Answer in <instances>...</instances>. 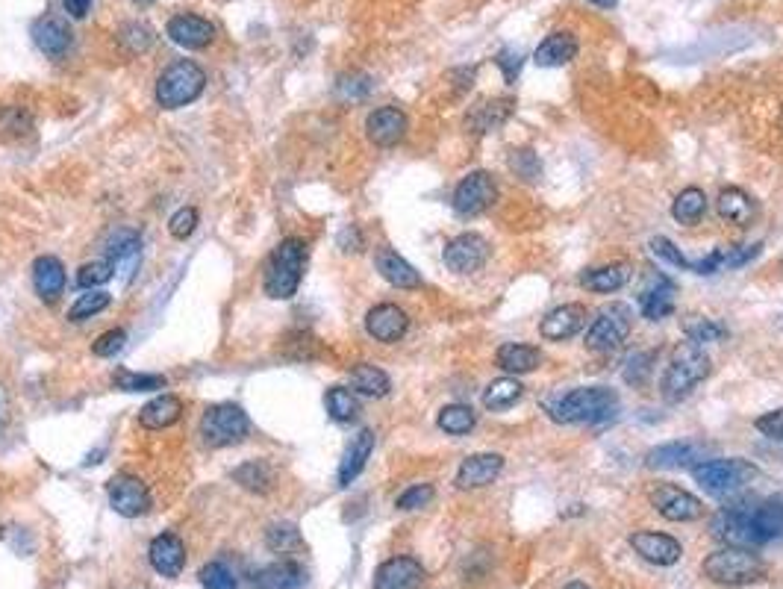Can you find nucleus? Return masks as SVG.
Masks as SVG:
<instances>
[{
  "mask_svg": "<svg viewBox=\"0 0 783 589\" xmlns=\"http://www.w3.org/2000/svg\"><path fill=\"white\" fill-rule=\"evenodd\" d=\"M433 495H436L433 483H416V486H410V489H404L398 495L395 507L398 510H421V507H427L433 501Z\"/></svg>",
  "mask_w": 783,
  "mask_h": 589,
  "instance_id": "54",
  "label": "nucleus"
},
{
  "mask_svg": "<svg viewBox=\"0 0 783 589\" xmlns=\"http://www.w3.org/2000/svg\"><path fill=\"white\" fill-rule=\"evenodd\" d=\"M339 248H342L345 254H357V251H363V233H360V227L348 224V227L339 233Z\"/></svg>",
  "mask_w": 783,
  "mask_h": 589,
  "instance_id": "59",
  "label": "nucleus"
},
{
  "mask_svg": "<svg viewBox=\"0 0 783 589\" xmlns=\"http://www.w3.org/2000/svg\"><path fill=\"white\" fill-rule=\"evenodd\" d=\"M204 86H207L204 68L192 59H177L159 74L157 104L162 109L189 107L204 95Z\"/></svg>",
  "mask_w": 783,
  "mask_h": 589,
  "instance_id": "7",
  "label": "nucleus"
},
{
  "mask_svg": "<svg viewBox=\"0 0 783 589\" xmlns=\"http://www.w3.org/2000/svg\"><path fill=\"white\" fill-rule=\"evenodd\" d=\"M710 534L722 545L733 548H763L783 536V492H775L769 498L745 495L725 504L713 522Z\"/></svg>",
  "mask_w": 783,
  "mask_h": 589,
  "instance_id": "1",
  "label": "nucleus"
},
{
  "mask_svg": "<svg viewBox=\"0 0 783 589\" xmlns=\"http://www.w3.org/2000/svg\"><path fill=\"white\" fill-rule=\"evenodd\" d=\"M563 589H592V587H586L583 581H569V584H566Z\"/></svg>",
  "mask_w": 783,
  "mask_h": 589,
  "instance_id": "63",
  "label": "nucleus"
},
{
  "mask_svg": "<svg viewBox=\"0 0 783 589\" xmlns=\"http://www.w3.org/2000/svg\"><path fill=\"white\" fill-rule=\"evenodd\" d=\"M701 572H704L707 581L722 584V587H748V584H757L766 575V563L751 548L725 545V548L704 557Z\"/></svg>",
  "mask_w": 783,
  "mask_h": 589,
  "instance_id": "5",
  "label": "nucleus"
},
{
  "mask_svg": "<svg viewBox=\"0 0 783 589\" xmlns=\"http://www.w3.org/2000/svg\"><path fill=\"white\" fill-rule=\"evenodd\" d=\"M754 428L760 430L766 439L783 442V407H778V410H769V413H763V416L754 422Z\"/></svg>",
  "mask_w": 783,
  "mask_h": 589,
  "instance_id": "58",
  "label": "nucleus"
},
{
  "mask_svg": "<svg viewBox=\"0 0 783 589\" xmlns=\"http://www.w3.org/2000/svg\"><path fill=\"white\" fill-rule=\"evenodd\" d=\"M495 62H498V68L504 71L507 83L513 86V83L519 80V74H522L524 54L522 51H516V48H501V54L495 56Z\"/></svg>",
  "mask_w": 783,
  "mask_h": 589,
  "instance_id": "57",
  "label": "nucleus"
},
{
  "mask_svg": "<svg viewBox=\"0 0 783 589\" xmlns=\"http://www.w3.org/2000/svg\"><path fill=\"white\" fill-rule=\"evenodd\" d=\"M707 460V445L695 439H675L651 448L645 454V466L660 472V469H692L695 463Z\"/></svg>",
  "mask_w": 783,
  "mask_h": 589,
  "instance_id": "14",
  "label": "nucleus"
},
{
  "mask_svg": "<svg viewBox=\"0 0 783 589\" xmlns=\"http://www.w3.org/2000/svg\"><path fill=\"white\" fill-rule=\"evenodd\" d=\"M304 263H307V242L298 236L283 239L265 263V274H262L265 295L274 301H289L301 286Z\"/></svg>",
  "mask_w": 783,
  "mask_h": 589,
  "instance_id": "4",
  "label": "nucleus"
},
{
  "mask_svg": "<svg viewBox=\"0 0 783 589\" xmlns=\"http://www.w3.org/2000/svg\"><path fill=\"white\" fill-rule=\"evenodd\" d=\"M366 330L371 339H377L383 345H395L407 336L410 316L398 304H377L366 313Z\"/></svg>",
  "mask_w": 783,
  "mask_h": 589,
  "instance_id": "20",
  "label": "nucleus"
},
{
  "mask_svg": "<svg viewBox=\"0 0 783 589\" xmlns=\"http://www.w3.org/2000/svg\"><path fill=\"white\" fill-rule=\"evenodd\" d=\"M324 407L330 413L333 422H354L360 416V401H357V392L354 389H345V386H330L327 395H324Z\"/></svg>",
  "mask_w": 783,
  "mask_h": 589,
  "instance_id": "39",
  "label": "nucleus"
},
{
  "mask_svg": "<svg viewBox=\"0 0 783 589\" xmlns=\"http://www.w3.org/2000/svg\"><path fill=\"white\" fill-rule=\"evenodd\" d=\"M351 389L366 395V398H383V395H389L392 380L383 369H377L371 363H360V366L351 369Z\"/></svg>",
  "mask_w": 783,
  "mask_h": 589,
  "instance_id": "37",
  "label": "nucleus"
},
{
  "mask_svg": "<svg viewBox=\"0 0 783 589\" xmlns=\"http://www.w3.org/2000/svg\"><path fill=\"white\" fill-rule=\"evenodd\" d=\"M233 481L254 495H265L274 489V469L265 460H248L239 469H233Z\"/></svg>",
  "mask_w": 783,
  "mask_h": 589,
  "instance_id": "38",
  "label": "nucleus"
},
{
  "mask_svg": "<svg viewBox=\"0 0 783 589\" xmlns=\"http://www.w3.org/2000/svg\"><path fill=\"white\" fill-rule=\"evenodd\" d=\"M307 572L295 560H277L262 566L254 575V589H298L304 587Z\"/></svg>",
  "mask_w": 783,
  "mask_h": 589,
  "instance_id": "33",
  "label": "nucleus"
},
{
  "mask_svg": "<svg viewBox=\"0 0 783 589\" xmlns=\"http://www.w3.org/2000/svg\"><path fill=\"white\" fill-rule=\"evenodd\" d=\"M407 112L398 107H377L366 118V136L377 148H395L407 136Z\"/></svg>",
  "mask_w": 783,
  "mask_h": 589,
  "instance_id": "17",
  "label": "nucleus"
},
{
  "mask_svg": "<svg viewBox=\"0 0 783 589\" xmlns=\"http://www.w3.org/2000/svg\"><path fill=\"white\" fill-rule=\"evenodd\" d=\"M577 54V39L575 33H566V30H560V33H551L539 48H536V54H533V62L539 65V68H560V65H566V62H572Z\"/></svg>",
  "mask_w": 783,
  "mask_h": 589,
  "instance_id": "35",
  "label": "nucleus"
},
{
  "mask_svg": "<svg viewBox=\"0 0 783 589\" xmlns=\"http://www.w3.org/2000/svg\"><path fill=\"white\" fill-rule=\"evenodd\" d=\"M630 330H633V316H630L625 304H607L595 313L583 342L595 354H610V351L625 345Z\"/></svg>",
  "mask_w": 783,
  "mask_h": 589,
  "instance_id": "9",
  "label": "nucleus"
},
{
  "mask_svg": "<svg viewBox=\"0 0 783 589\" xmlns=\"http://www.w3.org/2000/svg\"><path fill=\"white\" fill-rule=\"evenodd\" d=\"M683 333H686L689 342H698V345L725 342V339H728V327H725V324L704 319V316H689V319L683 322Z\"/></svg>",
  "mask_w": 783,
  "mask_h": 589,
  "instance_id": "44",
  "label": "nucleus"
},
{
  "mask_svg": "<svg viewBox=\"0 0 783 589\" xmlns=\"http://www.w3.org/2000/svg\"><path fill=\"white\" fill-rule=\"evenodd\" d=\"M33 286H36V295L45 301V304H56L59 295L65 292V266L45 254L33 263Z\"/></svg>",
  "mask_w": 783,
  "mask_h": 589,
  "instance_id": "31",
  "label": "nucleus"
},
{
  "mask_svg": "<svg viewBox=\"0 0 783 589\" xmlns=\"http://www.w3.org/2000/svg\"><path fill=\"white\" fill-rule=\"evenodd\" d=\"M648 501L657 510V516H663L669 522H695L704 513L701 498L686 492V489H680L675 483H657L648 492Z\"/></svg>",
  "mask_w": 783,
  "mask_h": 589,
  "instance_id": "13",
  "label": "nucleus"
},
{
  "mask_svg": "<svg viewBox=\"0 0 783 589\" xmlns=\"http://www.w3.org/2000/svg\"><path fill=\"white\" fill-rule=\"evenodd\" d=\"M33 42L45 56L62 59L71 48V30L59 18H39L33 24Z\"/></svg>",
  "mask_w": 783,
  "mask_h": 589,
  "instance_id": "34",
  "label": "nucleus"
},
{
  "mask_svg": "<svg viewBox=\"0 0 783 589\" xmlns=\"http://www.w3.org/2000/svg\"><path fill=\"white\" fill-rule=\"evenodd\" d=\"M648 248H651V254H654V257H657L666 268H686V271H689V257L680 251L672 239H666V236H654V239L648 242Z\"/></svg>",
  "mask_w": 783,
  "mask_h": 589,
  "instance_id": "51",
  "label": "nucleus"
},
{
  "mask_svg": "<svg viewBox=\"0 0 783 589\" xmlns=\"http://www.w3.org/2000/svg\"><path fill=\"white\" fill-rule=\"evenodd\" d=\"M442 260H445L448 271H454V274H474L489 260V242L477 233H460L445 245Z\"/></svg>",
  "mask_w": 783,
  "mask_h": 589,
  "instance_id": "15",
  "label": "nucleus"
},
{
  "mask_svg": "<svg viewBox=\"0 0 783 589\" xmlns=\"http://www.w3.org/2000/svg\"><path fill=\"white\" fill-rule=\"evenodd\" d=\"M115 277V263L106 257V260H92V263H86V266H80L77 271V283L83 286V289H98V286H104Z\"/></svg>",
  "mask_w": 783,
  "mask_h": 589,
  "instance_id": "50",
  "label": "nucleus"
},
{
  "mask_svg": "<svg viewBox=\"0 0 783 589\" xmlns=\"http://www.w3.org/2000/svg\"><path fill=\"white\" fill-rule=\"evenodd\" d=\"M168 380L162 375H139V372H130V369H121L112 377V386L121 389V392H154V389H162Z\"/></svg>",
  "mask_w": 783,
  "mask_h": 589,
  "instance_id": "48",
  "label": "nucleus"
},
{
  "mask_svg": "<svg viewBox=\"0 0 783 589\" xmlns=\"http://www.w3.org/2000/svg\"><path fill=\"white\" fill-rule=\"evenodd\" d=\"M760 251H763L760 242H751V245H722V248L710 251L707 257H701V260H689V271H695V274H701V277L733 271V268H742L748 266L751 260H757Z\"/></svg>",
  "mask_w": 783,
  "mask_h": 589,
  "instance_id": "16",
  "label": "nucleus"
},
{
  "mask_svg": "<svg viewBox=\"0 0 783 589\" xmlns=\"http://www.w3.org/2000/svg\"><path fill=\"white\" fill-rule=\"evenodd\" d=\"M507 165H510L513 177L527 180V183H536V180L542 177V160H539V154H536L533 148H516V151L510 154Z\"/></svg>",
  "mask_w": 783,
  "mask_h": 589,
  "instance_id": "47",
  "label": "nucleus"
},
{
  "mask_svg": "<svg viewBox=\"0 0 783 589\" xmlns=\"http://www.w3.org/2000/svg\"><path fill=\"white\" fill-rule=\"evenodd\" d=\"M109 304H112L109 292H104V289H89V292L80 295V298L74 301V307L68 310V322H86V319L104 313Z\"/></svg>",
  "mask_w": 783,
  "mask_h": 589,
  "instance_id": "45",
  "label": "nucleus"
},
{
  "mask_svg": "<svg viewBox=\"0 0 783 589\" xmlns=\"http://www.w3.org/2000/svg\"><path fill=\"white\" fill-rule=\"evenodd\" d=\"M251 433V419L239 404H212L201 416V436L209 448L239 445Z\"/></svg>",
  "mask_w": 783,
  "mask_h": 589,
  "instance_id": "8",
  "label": "nucleus"
},
{
  "mask_svg": "<svg viewBox=\"0 0 783 589\" xmlns=\"http://www.w3.org/2000/svg\"><path fill=\"white\" fill-rule=\"evenodd\" d=\"M421 584H424V566L407 554L383 560L374 572V589H421Z\"/></svg>",
  "mask_w": 783,
  "mask_h": 589,
  "instance_id": "18",
  "label": "nucleus"
},
{
  "mask_svg": "<svg viewBox=\"0 0 783 589\" xmlns=\"http://www.w3.org/2000/svg\"><path fill=\"white\" fill-rule=\"evenodd\" d=\"M195 227H198V210L195 207H183L168 218V233L180 242L189 239L195 233Z\"/></svg>",
  "mask_w": 783,
  "mask_h": 589,
  "instance_id": "55",
  "label": "nucleus"
},
{
  "mask_svg": "<svg viewBox=\"0 0 783 589\" xmlns=\"http://www.w3.org/2000/svg\"><path fill=\"white\" fill-rule=\"evenodd\" d=\"M371 451H374V430L363 428L348 442V448H345V454H342L339 475H336V478H339V486H351V483L363 475Z\"/></svg>",
  "mask_w": 783,
  "mask_h": 589,
  "instance_id": "28",
  "label": "nucleus"
},
{
  "mask_svg": "<svg viewBox=\"0 0 783 589\" xmlns=\"http://www.w3.org/2000/svg\"><path fill=\"white\" fill-rule=\"evenodd\" d=\"M124 342H127V333L121 330V327H115V330H106L101 333L98 339H95V345H92V354L95 357H115L121 348H124Z\"/></svg>",
  "mask_w": 783,
  "mask_h": 589,
  "instance_id": "56",
  "label": "nucleus"
},
{
  "mask_svg": "<svg viewBox=\"0 0 783 589\" xmlns=\"http://www.w3.org/2000/svg\"><path fill=\"white\" fill-rule=\"evenodd\" d=\"M109 260L115 263V268H130L136 266L139 260V233L133 230H118L109 239Z\"/></svg>",
  "mask_w": 783,
  "mask_h": 589,
  "instance_id": "42",
  "label": "nucleus"
},
{
  "mask_svg": "<svg viewBox=\"0 0 783 589\" xmlns=\"http://www.w3.org/2000/svg\"><path fill=\"white\" fill-rule=\"evenodd\" d=\"M654 366H657V351H639V354L627 357L622 377H625V383H630V386H645L651 372H654Z\"/></svg>",
  "mask_w": 783,
  "mask_h": 589,
  "instance_id": "49",
  "label": "nucleus"
},
{
  "mask_svg": "<svg viewBox=\"0 0 783 589\" xmlns=\"http://www.w3.org/2000/svg\"><path fill=\"white\" fill-rule=\"evenodd\" d=\"M630 548L651 566H675L683 557V545L675 536L660 531H636L630 534Z\"/></svg>",
  "mask_w": 783,
  "mask_h": 589,
  "instance_id": "19",
  "label": "nucleus"
},
{
  "mask_svg": "<svg viewBox=\"0 0 783 589\" xmlns=\"http://www.w3.org/2000/svg\"><path fill=\"white\" fill-rule=\"evenodd\" d=\"M513 107H516L513 98H489L466 115V130L474 136H486V133L498 130L513 115Z\"/></svg>",
  "mask_w": 783,
  "mask_h": 589,
  "instance_id": "27",
  "label": "nucleus"
},
{
  "mask_svg": "<svg viewBox=\"0 0 783 589\" xmlns=\"http://www.w3.org/2000/svg\"><path fill=\"white\" fill-rule=\"evenodd\" d=\"M501 472H504V457L495 451H483V454H471L460 463L454 483H457V489L471 492V489H483V486L495 483Z\"/></svg>",
  "mask_w": 783,
  "mask_h": 589,
  "instance_id": "22",
  "label": "nucleus"
},
{
  "mask_svg": "<svg viewBox=\"0 0 783 589\" xmlns=\"http://www.w3.org/2000/svg\"><path fill=\"white\" fill-rule=\"evenodd\" d=\"M165 33H168V39H171L174 45H180V48H186V51H204V48L212 45V39H215V27L209 24L207 18L192 15V12L174 15V18L168 21Z\"/></svg>",
  "mask_w": 783,
  "mask_h": 589,
  "instance_id": "21",
  "label": "nucleus"
},
{
  "mask_svg": "<svg viewBox=\"0 0 783 589\" xmlns=\"http://www.w3.org/2000/svg\"><path fill=\"white\" fill-rule=\"evenodd\" d=\"M689 475L704 492H710L716 498H731L742 486L754 481L760 475V469L742 457H707V460L695 463L689 469Z\"/></svg>",
  "mask_w": 783,
  "mask_h": 589,
  "instance_id": "6",
  "label": "nucleus"
},
{
  "mask_svg": "<svg viewBox=\"0 0 783 589\" xmlns=\"http://www.w3.org/2000/svg\"><path fill=\"white\" fill-rule=\"evenodd\" d=\"M586 322H589V313L583 304H560L539 322V333L548 342H566L577 336L586 327Z\"/></svg>",
  "mask_w": 783,
  "mask_h": 589,
  "instance_id": "23",
  "label": "nucleus"
},
{
  "mask_svg": "<svg viewBox=\"0 0 783 589\" xmlns=\"http://www.w3.org/2000/svg\"><path fill=\"white\" fill-rule=\"evenodd\" d=\"M522 398H524V386L513 375H507L492 380V383L483 389V398H480V401H483V407H486L489 413H504V410L516 407Z\"/></svg>",
  "mask_w": 783,
  "mask_h": 589,
  "instance_id": "36",
  "label": "nucleus"
},
{
  "mask_svg": "<svg viewBox=\"0 0 783 589\" xmlns=\"http://www.w3.org/2000/svg\"><path fill=\"white\" fill-rule=\"evenodd\" d=\"M589 3H595V6H601V9H613V6H619V0H589Z\"/></svg>",
  "mask_w": 783,
  "mask_h": 589,
  "instance_id": "62",
  "label": "nucleus"
},
{
  "mask_svg": "<svg viewBox=\"0 0 783 589\" xmlns=\"http://www.w3.org/2000/svg\"><path fill=\"white\" fill-rule=\"evenodd\" d=\"M707 207H710L707 195H704L701 189L689 186V189H683L678 198H675V204H672V215H675L678 224L692 227V224H698V221L707 215Z\"/></svg>",
  "mask_w": 783,
  "mask_h": 589,
  "instance_id": "40",
  "label": "nucleus"
},
{
  "mask_svg": "<svg viewBox=\"0 0 783 589\" xmlns=\"http://www.w3.org/2000/svg\"><path fill=\"white\" fill-rule=\"evenodd\" d=\"M265 545H268L274 554H289V551H298V548L304 545V539H301L298 525H292V522H274V525L265 528Z\"/></svg>",
  "mask_w": 783,
  "mask_h": 589,
  "instance_id": "43",
  "label": "nucleus"
},
{
  "mask_svg": "<svg viewBox=\"0 0 783 589\" xmlns=\"http://www.w3.org/2000/svg\"><path fill=\"white\" fill-rule=\"evenodd\" d=\"M495 363L507 375H530L542 366V351L533 348V345H524V342H507V345L498 348Z\"/></svg>",
  "mask_w": 783,
  "mask_h": 589,
  "instance_id": "32",
  "label": "nucleus"
},
{
  "mask_svg": "<svg viewBox=\"0 0 783 589\" xmlns=\"http://www.w3.org/2000/svg\"><path fill=\"white\" fill-rule=\"evenodd\" d=\"M633 277V266L622 260V263H607L601 268H586L580 274V286L586 292H598V295H613L619 289H625Z\"/></svg>",
  "mask_w": 783,
  "mask_h": 589,
  "instance_id": "26",
  "label": "nucleus"
},
{
  "mask_svg": "<svg viewBox=\"0 0 783 589\" xmlns=\"http://www.w3.org/2000/svg\"><path fill=\"white\" fill-rule=\"evenodd\" d=\"M106 495H109V507L124 519H139L154 507L148 483L139 481L136 475H127V472L115 475L112 481L106 483Z\"/></svg>",
  "mask_w": 783,
  "mask_h": 589,
  "instance_id": "11",
  "label": "nucleus"
},
{
  "mask_svg": "<svg viewBox=\"0 0 783 589\" xmlns=\"http://www.w3.org/2000/svg\"><path fill=\"white\" fill-rule=\"evenodd\" d=\"M148 560L162 578H180L186 569V545L174 534H159L148 545Z\"/></svg>",
  "mask_w": 783,
  "mask_h": 589,
  "instance_id": "24",
  "label": "nucleus"
},
{
  "mask_svg": "<svg viewBox=\"0 0 783 589\" xmlns=\"http://www.w3.org/2000/svg\"><path fill=\"white\" fill-rule=\"evenodd\" d=\"M781 268H783V260H781Z\"/></svg>",
  "mask_w": 783,
  "mask_h": 589,
  "instance_id": "64",
  "label": "nucleus"
},
{
  "mask_svg": "<svg viewBox=\"0 0 783 589\" xmlns=\"http://www.w3.org/2000/svg\"><path fill=\"white\" fill-rule=\"evenodd\" d=\"M716 213H719V218H725L728 224H733V227H751L757 221V215H760V207H757V201L745 189L728 186L716 198Z\"/></svg>",
  "mask_w": 783,
  "mask_h": 589,
  "instance_id": "25",
  "label": "nucleus"
},
{
  "mask_svg": "<svg viewBox=\"0 0 783 589\" xmlns=\"http://www.w3.org/2000/svg\"><path fill=\"white\" fill-rule=\"evenodd\" d=\"M118 42L127 48V54H145L154 45V30L142 21H130L118 30Z\"/></svg>",
  "mask_w": 783,
  "mask_h": 589,
  "instance_id": "46",
  "label": "nucleus"
},
{
  "mask_svg": "<svg viewBox=\"0 0 783 589\" xmlns=\"http://www.w3.org/2000/svg\"><path fill=\"white\" fill-rule=\"evenodd\" d=\"M498 195H501V192H498V183H495V177H492L489 171H471V174H466V177L457 183L451 204H454V213L471 218V215L492 210L495 201H498Z\"/></svg>",
  "mask_w": 783,
  "mask_h": 589,
  "instance_id": "10",
  "label": "nucleus"
},
{
  "mask_svg": "<svg viewBox=\"0 0 783 589\" xmlns=\"http://www.w3.org/2000/svg\"><path fill=\"white\" fill-rule=\"evenodd\" d=\"M183 419V401L171 392H162L139 410V425L145 430H165Z\"/></svg>",
  "mask_w": 783,
  "mask_h": 589,
  "instance_id": "30",
  "label": "nucleus"
},
{
  "mask_svg": "<svg viewBox=\"0 0 783 589\" xmlns=\"http://www.w3.org/2000/svg\"><path fill=\"white\" fill-rule=\"evenodd\" d=\"M713 372V363L707 357V351L698 345V342H689L683 339L672 348L669 354V363L663 369V377H660V395L663 401L669 404H680L683 398L692 395V389L698 383H704Z\"/></svg>",
  "mask_w": 783,
  "mask_h": 589,
  "instance_id": "3",
  "label": "nucleus"
},
{
  "mask_svg": "<svg viewBox=\"0 0 783 589\" xmlns=\"http://www.w3.org/2000/svg\"><path fill=\"white\" fill-rule=\"evenodd\" d=\"M368 92H371V80H368L366 74H357V71L339 77V83H336V95L342 101H363Z\"/></svg>",
  "mask_w": 783,
  "mask_h": 589,
  "instance_id": "53",
  "label": "nucleus"
},
{
  "mask_svg": "<svg viewBox=\"0 0 783 589\" xmlns=\"http://www.w3.org/2000/svg\"><path fill=\"white\" fill-rule=\"evenodd\" d=\"M62 6L71 18H86L92 9V0H62Z\"/></svg>",
  "mask_w": 783,
  "mask_h": 589,
  "instance_id": "60",
  "label": "nucleus"
},
{
  "mask_svg": "<svg viewBox=\"0 0 783 589\" xmlns=\"http://www.w3.org/2000/svg\"><path fill=\"white\" fill-rule=\"evenodd\" d=\"M6 413H9V398H6V389L0 386V422H6Z\"/></svg>",
  "mask_w": 783,
  "mask_h": 589,
  "instance_id": "61",
  "label": "nucleus"
},
{
  "mask_svg": "<svg viewBox=\"0 0 783 589\" xmlns=\"http://www.w3.org/2000/svg\"><path fill=\"white\" fill-rule=\"evenodd\" d=\"M639 310L648 322H663L675 313V301H678V286L675 280H669L663 271L648 268L645 271V286L636 295Z\"/></svg>",
  "mask_w": 783,
  "mask_h": 589,
  "instance_id": "12",
  "label": "nucleus"
},
{
  "mask_svg": "<svg viewBox=\"0 0 783 589\" xmlns=\"http://www.w3.org/2000/svg\"><path fill=\"white\" fill-rule=\"evenodd\" d=\"M374 266L380 271V277L386 283H392L395 289H421V274L413 263H407L398 251L392 248H380L374 257Z\"/></svg>",
  "mask_w": 783,
  "mask_h": 589,
  "instance_id": "29",
  "label": "nucleus"
},
{
  "mask_svg": "<svg viewBox=\"0 0 783 589\" xmlns=\"http://www.w3.org/2000/svg\"><path fill=\"white\" fill-rule=\"evenodd\" d=\"M557 425H601L616 419L622 401L613 386H577L542 401Z\"/></svg>",
  "mask_w": 783,
  "mask_h": 589,
  "instance_id": "2",
  "label": "nucleus"
},
{
  "mask_svg": "<svg viewBox=\"0 0 783 589\" xmlns=\"http://www.w3.org/2000/svg\"><path fill=\"white\" fill-rule=\"evenodd\" d=\"M201 587L204 589H239V581H236V575L221 563V560H212L207 563L204 569H201Z\"/></svg>",
  "mask_w": 783,
  "mask_h": 589,
  "instance_id": "52",
  "label": "nucleus"
},
{
  "mask_svg": "<svg viewBox=\"0 0 783 589\" xmlns=\"http://www.w3.org/2000/svg\"><path fill=\"white\" fill-rule=\"evenodd\" d=\"M436 425L448 436H466L477 428V413L471 410L469 404H448V407L439 410Z\"/></svg>",
  "mask_w": 783,
  "mask_h": 589,
  "instance_id": "41",
  "label": "nucleus"
}]
</instances>
